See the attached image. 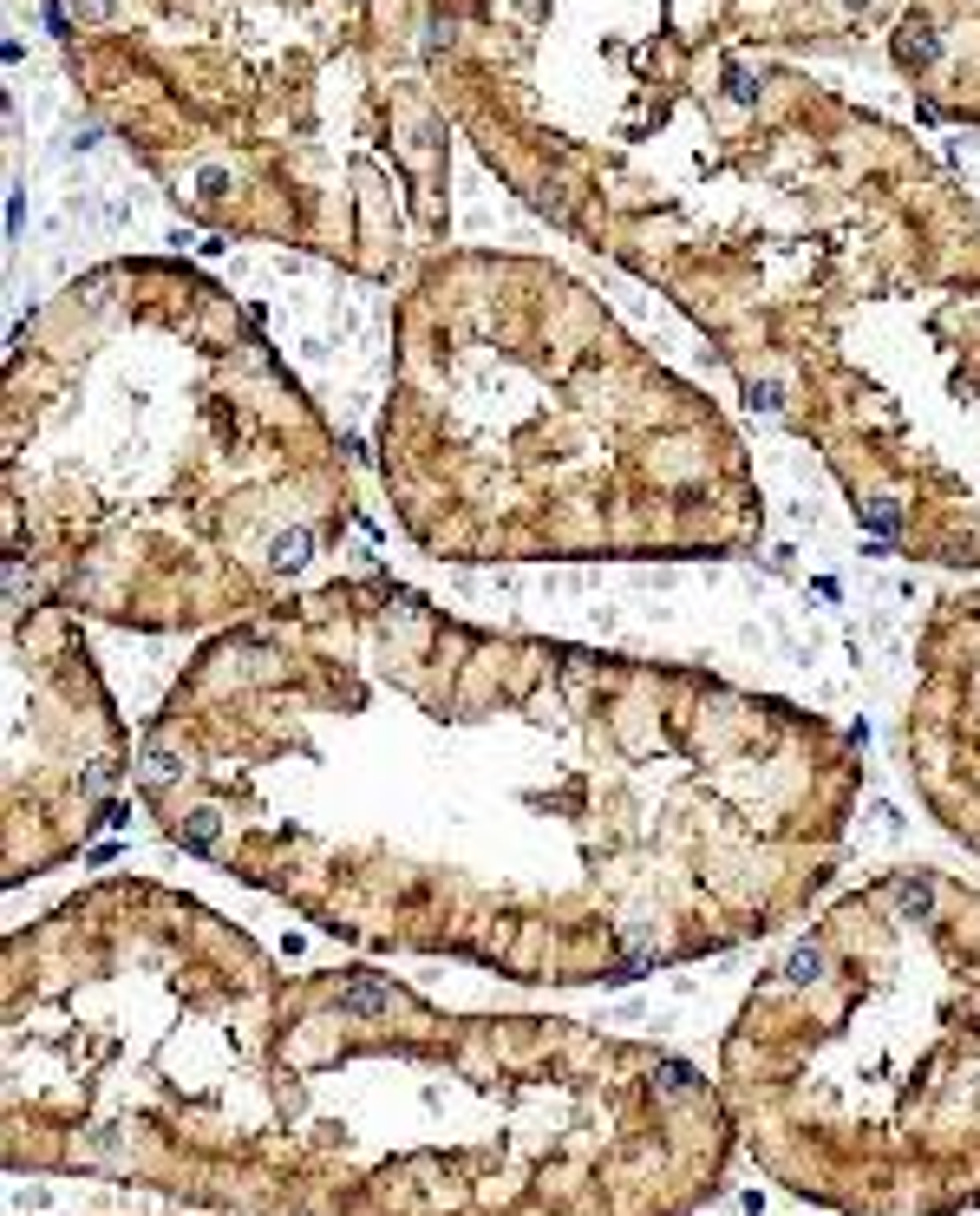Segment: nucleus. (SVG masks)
Masks as SVG:
<instances>
[{"mask_svg": "<svg viewBox=\"0 0 980 1216\" xmlns=\"http://www.w3.org/2000/svg\"><path fill=\"white\" fill-rule=\"evenodd\" d=\"M275 1216H687L719 1177L700 1066L537 1020H431L386 974L281 1001Z\"/></svg>", "mask_w": 980, "mask_h": 1216, "instance_id": "f257e3e1", "label": "nucleus"}, {"mask_svg": "<svg viewBox=\"0 0 980 1216\" xmlns=\"http://www.w3.org/2000/svg\"><path fill=\"white\" fill-rule=\"evenodd\" d=\"M281 1001L177 916L46 929L13 948L7 1164L150 1184L275 1216Z\"/></svg>", "mask_w": 980, "mask_h": 1216, "instance_id": "f03ea898", "label": "nucleus"}, {"mask_svg": "<svg viewBox=\"0 0 980 1216\" xmlns=\"http://www.w3.org/2000/svg\"><path fill=\"white\" fill-rule=\"evenodd\" d=\"M824 942V974H771L732 1034V1118L785 1184L843 1210L980 1204V929L882 909Z\"/></svg>", "mask_w": 980, "mask_h": 1216, "instance_id": "7ed1b4c3", "label": "nucleus"}, {"mask_svg": "<svg viewBox=\"0 0 980 1216\" xmlns=\"http://www.w3.org/2000/svg\"><path fill=\"white\" fill-rule=\"evenodd\" d=\"M269 556H275V569H301V562L314 556V537H307V530H281Z\"/></svg>", "mask_w": 980, "mask_h": 1216, "instance_id": "20e7f679", "label": "nucleus"}, {"mask_svg": "<svg viewBox=\"0 0 980 1216\" xmlns=\"http://www.w3.org/2000/svg\"><path fill=\"white\" fill-rule=\"evenodd\" d=\"M902 59H909V66H928V59H935V33H928V26H902Z\"/></svg>", "mask_w": 980, "mask_h": 1216, "instance_id": "39448f33", "label": "nucleus"}, {"mask_svg": "<svg viewBox=\"0 0 980 1216\" xmlns=\"http://www.w3.org/2000/svg\"><path fill=\"white\" fill-rule=\"evenodd\" d=\"M863 524H869V530H882V537H889V530H895V524H902V517H895V504H869V511H863Z\"/></svg>", "mask_w": 980, "mask_h": 1216, "instance_id": "423d86ee", "label": "nucleus"}]
</instances>
